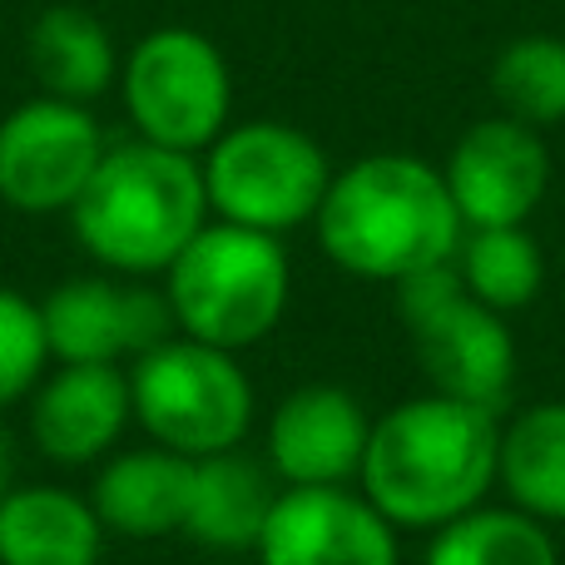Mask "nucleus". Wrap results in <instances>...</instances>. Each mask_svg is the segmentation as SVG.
I'll use <instances>...</instances> for the list:
<instances>
[{"label":"nucleus","instance_id":"f257e3e1","mask_svg":"<svg viewBox=\"0 0 565 565\" xmlns=\"http://www.w3.org/2000/svg\"><path fill=\"white\" fill-rule=\"evenodd\" d=\"M318 244L342 274L402 282L457 258L467 234L441 169L417 154H367L332 174L318 209Z\"/></svg>","mask_w":565,"mask_h":565},{"label":"nucleus","instance_id":"f03ea898","mask_svg":"<svg viewBox=\"0 0 565 565\" xmlns=\"http://www.w3.org/2000/svg\"><path fill=\"white\" fill-rule=\"evenodd\" d=\"M497 412L427 392L372 422L358 477L392 526H447L481 507L497 481Z\"/></svg>","mask_w":565,"mask_h":565},{"label":"nucleus","instance_id":"7ed1b4c3","mask_svg":"<svg viewBox=\"0 0 565 565\" xmlns=\"http://www.w3.org/2000/svg\"><path fill=\"white\" fill-rule=\"evenodd\" d=\"M209 194L204 164L194 154L129 139L105 149L85 194L70 204L79 248L109 274H164L189 238L204 228Z\"/></svg>","mask_w":565,"mask_h":565},{"label":"nucleus","instance_id":"20e7f679","mask_svg":"<svg viewBox=\"0 0 565 565\" xmlns=\"http://www.w3.org/2000/svg\"><path fill=\"white\" fill-rule=\"evenodd\" d=\"M174 328L194 342L244 352L264 342L288 308V254L274 234L244 224H204L164 268Z\"/></svg>","mask_w":565,"mask_h":565},{"label":"nucleus","instance_id":"39448f33","mask_svg":"<svg viewBox=\"0 0 565 565\" xmlns=\"http://www.w3.org/2000/svg\"><path fill=\"white\" fill-rule=\"evenodd\" d=\"M332 184V164L312 135L282 119H244L228 125L204 149V194L224 224H244L258 234H288L312 224L322 194Z\"/></svg>","mask_w":565,"mask_h":565},{"label":"nucleus","instance_id":"423d86ee","mask_svg":"<svg viewBox=\"0 0 565 565\" xmlns=\"http://www.w3.org/2000/svg\"><path fill=\"white\" fill-rule=\"evenodd\" d=\"M129 402L149 437L179 457L234 451L254 422V387L234 352L194 338H164L135 358Z\"/></svg>","mask_w":565,"mask_h":565},{"label":"nucleus","instance_id":"0eeeda50","mask_svg":"<svg viewBox=\"0 0 565 565\" xmlns=\"http://www.w3.org/2000/svg\"><path fill=\"white\" fill-rule=\"evenodd\" d=\"M397 312L412 332L431 392L501 412L516 382V342L497 308L477 302L457 268L441 264L397 282Z\"/></svg>","mask_w":565,"mask_h":565},{"label":"nucleus","instance_id":"6e6552de","mask_svg":"<svg viewBox=\"0 0 565 565\" xmlns=\"http://www.w3.org/2000/svg\"><path fill=\"white\" fill-rule=\"evenodd\" d=\"M119 89L139 139L179 154H204L228 129L234 109V75L224 50L189 25H159L139 35L119 70Z\"/></svg>","mask_w":565,"mask_h":565},{"label":"nucleus","instance_id":"1a4fd4ad","mask_svg":"<svg viewBox=\"0 0 565 565\" xmlns=\"http://www.w3.org/2000/svg\"><path fill=\"white\" fill-rule=\"evenodd\" d=\"M105 149L89 105L25 99L0 119V199L20 214H70Z\"/></svg>","mask_w":565,"mask_h":565},{"label":"nucleus","instance_id":"9d476101","mask_svg":"<svg viewBox=\"0 0 565 565\" xmlns=\"http://www.w3.org/2000/svg\"><path fill=\"white\" fill-rule=\"evenodd\" d=\"M467 228H511L526 224L551 189V154L541 129L521 125L511 115L477 119L451 145L441 169Z\"/></svg>","mask_w":565,"mask_h":565},{"label":"nucleus","instance_id":"9b49d317","mask_svg":"<svg viewBox=\"0 0 565 565\" xmlns=\"http://www.w3.org/2000/svg\"><path fill=\"white\" fill-rule=\"evenodd\" d=\"M45 342L60 362H125L145 358L169 338V298L145 282L70 278L40 302Z\"/></svg>","mask_w":565,"mask_h":565},{"label":"nucleus","instance_id":"f8f14e48","mask_svg":"<svg viewBox=\"0 0 565 565\" xmlns=\"http://www.w3.org/2000/svg\"><path fill=\"white\" fill-rule=\"evenodd\" d=\"M258 565H397V526L342 487L278 491Z\"/></svg>","mask_w":565,"mask_h":565},{"label":"nucleus","instance_id":"ddd939ff","mask_svg":"<svg viewBox=\"0 0 565 565\" xmlns=\"http://www.w3.org/2000/svg\"><path fill=\"white\" fill-rule=\"evenodd\" d=\"M129 417V372H119L115 362H60V372L35 387L30 437L60 467H85L115 451Z\"/></svg>","mask_w":565,"mask_h":565},{"label":"nucleus","instance_id":"4468645a","mask_svg":"<svg viewBox=\"0 0 565 565\" xmlns=\"http://www.w3.org/2000/svg\"><path fill=\"white\" fill-rule=\"evenodd\" d=\"M372 422L358 397L328 382L298 387L268 422V461L288 487H342L362 471Z\"/></svg>","mask_w":565,"mask_h":565},{"label":"nucleus","instance_id":"2eb2a0df","mask_svg":"<svg viewBox=\"0 0 565 565\" xmlns=\"http://www.w3.org/2000/svg\"><path fill=\"white\" fill-rule=\"evenodd\" d=\"M189 481H194V457H179L169 447L119 451L95 477L89 507H95L99 526L115 536L154 541L169 531H184Z\"/></svg>","mask_w":565,"mask_h":565},{"label":"nucleus","instance_id":"dca6fc26","mask_svg":"<svg viewBox=\"0 0 565 565\" xmlns=\"http://www.w3.org/2000/svg\"><path fill=\"white\" fill-rule=\"evenodd\" d=\"M25 65L40 95L89 105L119 79V50L109 25L85 6H45L30 20Z\"/></svg>","mask_w":565,"mask_h":565},{"label":"nucleus","instance_id":"f3484780","mask_svg":"<svg viewBox=\"0 0 565 565\" xmlns=\"http://www.w3.org/2000/svg\"><path fill=\"white\" fill-rule=\"evenodd\" d=\"M105 546L95 507L65 487H10L0 501V565H95Z\"/></svg>","mask_w":565,"mask_h":565},{"label":"nucleus","instance_id":"a211bd4d","mask_svg":"<svg viewBox=\"0 0 565 565\" xmlns=\"http://www.w3.org/2000/svg\"><path fill=\"white\" fill-rule=\"evenodd\" d=\"M274 501V481L254 457H238V451L194 457L184 536L209 551H254Z\"/></svg>","mask_w":565,"mask_h":565},{"label":"nucleus","instance_id":"6ab92c4d","mask_svg":"<svg viewBox=\"0 0 565 565\" xmlns=\"http://www.w3.org/2000/svg\"><path fill=\"white\" fill-rule=\"evenodd\" d=\"M497 481L516 511L565 521V402H536L501 431Z\"/></svg>","mask_w":565,"mask_h":565},{"label":"nucleus","instance_id":"aec40b11","mask_svg":"<svg viewBox=\"0 0 565 565\" xmlns=\"http://www.w3.org/2000/svg\"><path fill=\"white\" fill-rule=\"evenodd\" d=\"M457 278L467 282V292L487 308H497L501 318L526 302H536L541 282H546V258L541 244L526 234V224L511 228H467L451 258Z\"/></svg>","mask_w":565,"mask_h":565},{"label":"nucleus","instance_id":"412c9836","mask_svg":"<svg viewBox=\"0 0 565 565\" xmlns=\"http://www.w3.org/2000/svg\"><path fill=\"white\" fill-rule=\"evenodd\" d=\"M422 565H561V556L536 516L471 507L467 516L437 526Z\"/></svg>","mask_w":565,"mask_h":565},{"label":"nucleus","instance_id":"4be33fe9","mask_svg":"<svg viewBox=\"0 0 565 565\" xmlns=\"http://www.w3.org/2000/svg\"><path fill=\"white\" fill-rule=\"evenodd\" d=\"M491 99L531 129L565 125V35H521L491 65Z\"/></svg>","mask_w":565,"mask_h":565},{"label":"nucleus","instance_id":"5701e85b","mask_svg":"<svg viewBox=\"0 0 565 565\" xmlns=\"http://www.w3.org/2000/svg\"><path fill=\"white\" fill-rule=\"evenodd\" d=\"M45 358L50 342H45L40 302H30L15 288H0V407L35 387Z\"/></svg>","mask_w":565,"mask_h":565},{"label":"nucleus","instance_id":"b1692460","mask_svg":"<svg viewBox=\"0 0 565 565\" xmlns=\"http://www.w3.org/2000/svg\"><path fill=\"white\" fill-rule=\"evenodd\" d=\"M10 497V441L0 437V501Z\"/></svg>","mask_w":565,"mask_h":565}]
</instances>
